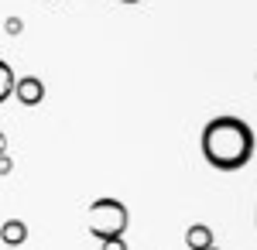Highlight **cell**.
I'll return each mask as SVG.
<instances>
[{
    "label": "cell",
    "mask_w": 257,
    "mask_h": 250,
    "mask_svg": "<svg viewBox=\"0 0 257 250\" xmlns=\"http://www.w3.org/2000/svg\"><path fill=\"white\" fill-rule=\"evenodd\" d=\"M4 250H7V247H4Z\"/></svg>",
    "instance_id": "13"
},
{
    "label": "cell",
    "mask_w": 257,
    "mask_h": 250,
    "mask_svg": "<svg viewBox=\"0 0 257 250\" xmlns=\"http://www.w3.org/2000/svg\"><path fill=\"white\" fill-rule=\"evenodd\" d=\"M209 250H219V247H216V243H213V247H209Z\"/></svg>",
    "instance_id": "12"
},
{
    "label": "cell",
    "mask_w": 257,
    "mask_h": 250,
    "mask_svg": "<svg viewBox=\"0 0 257 250\" xmlns=\"http://www.w3.org/2000/svg\"><path fill=\"white\" fill-rule=\"evenodd\" d=\"M185 247L189 250H209L213 247V230H209L206 223H192V226L185 230Z\"/></svg>",
    "instance_id": "5"
},
{
    "label": "cell",
    "mask_w": 257,
    "mask_h": 250,
    "mask_svg": "<svg viewBox=\"0 0 257 250\" xmlns=\"http://www.w3.org/2000/svg\"><path fill=\"white\" fill-rule=\"evenodd\" d=\"M120 4H141V0H120Z\"/></svg>",
    "instance_id": "11"
},
{
    "label": "cell",
    "mask_w": 257,
    "mask_h": 250,
    "mask_svg": "<svg viewBox=\"0 0 257 250\" xmlns=\"http://www.w3.org/2000/svg\"><path fill=\"white\" fill-rule=\"evenodd\" d=\"M202 154L216 172H240L254 158V131L240 116H216L202 127Z\"/></svg>",
    "instance_id": "1"
},
{
    "label": "cell",
    "mask_w": 257,
    "mask_h": 250,
    "mask_svg": "<svg viewBox=\"0 0 257 250\" xmlns=\"http://www.w3.org/2000/svg\"><path fill=\"white\" fill-rule=\"evenodd\" d=\"M28 240V223L24 219H7L0 226V243L7 250H21V243Z\"/></svg>",
    "instance_id": "4"
},
{
    "label": "cell",
    "mask_w": 257,
    "mask_h": 250,
    "mask_svg": "<svg viewBox=\"0 0 257 250\" xmlns=\"http://www.w3.org/2000/svg\"><path fill=\"white\" fill-rule=\"evenodd\" d=\"M11 93H14V69L0 58V103H7Z\"/></svg>",
    "instance_id": "6"
},
{
    "label": "cell",
    "mask_w": 257,
    "mask_h": 250,
    "mask_svg": "<svg viewBox=\"0 0 257 250\" xmlns=\"http://www.w3.org/2000/svg\"><path fill=\"white\" fill-rule=\"evenodd\" d=\"M4 31H7V35H11V38H18L21 31H24V21H21L18 14H11V18L4 21Z\"/></svg>",
    "instance_id": "7"
},
{
    "label": "cell",
    "mask_w": 257,
    "mask_h": 250,
    "mask_svg": "<svg viewBox=\"0 0 257 250\" xmlns=\"http://www.w3.org/2000/svg\"><path fill=\"white\" fill-rule=\"evenodd\" d=\"M0 154H7V134L0 131Z\"/></svg>",
    "instance_id": "10"
},
{
    "label": "cell",
    "mask_w": 257,
    "mask_h": 250,
    "mask_svg": "<svg viewBox=\"0 0 257 250\" xmlns=\"http://www.w3.org/2000/svg\"><path fill=\"white\" fill-rule=\"evenodd\" d=\"M127 223H131V209L120 202V199H110L103 195L89 206V236H96L99 243L103 240H113V236H123L127 233Z\"/></svg>",
    "instance_id": "2"
},
{
    "label": "cell",
    "mask_w": 257,
    "mask_h": 250,
    "mask_svg": "<svg viewBox=\"0 0 257 250\" xmlns=\"http://www.w3.org/2000/svg\"><path fill=\"white\" fill-rule=\"evenodd\" d=\"M99 250H127V240L123 236H113V240H103Z\"/></svg>",
    "instance_id": "8"
},
{
    "label": "cell",
    "mask_w": 257,
    "mask_h": 250,
    "mask_svg": "<svg viewBox=\"0 0 257 250\" xmlns=\"http://www.w3.org/2000/svg\"><path fill=\"white\" fill-rule=\"evenodd\" d=\"M11 172H14V161H11V154H0V178H7Z\"/></svg>",
    "instance_id": "9"
},
{
    "label": "cell",
    "mask_w": 257,
    "mask_h": 250,
    "mask_svg": "<svg viewBox=\"0 0 257 250\" xmlns=\"http://www.w3.org/2000/svg\"><path fill=\"white\" fill-rule=\"evenodd\" d=\"M11 96L18 99L21 106H41V99H45V82L38 76H21L14 79V93Z\"/></svg>",
    "instance_id": "3"
}]
</instances>
